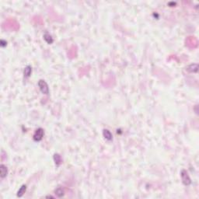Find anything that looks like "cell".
<instances>
[{"instance_id": "ba28073f", "label": "cell", "mask_w": 199, "mask_h": 199, "mask_svg": "<svg viewBox=\"0 0 199 199\" xmlns=\"http://www.w3.org/2000/svg\"><path fill=\"white\" fill-rule=\"evenodd\" d=\"M103 134H104V136L105 137L106 139L111 141L112 140V134L111 133V132L107 129H104V132H103Z\"/></svg>"}, {"instance_id": "4fadbf2b", "label": "cell", "mask_w": 199, "mask_h": 199, "mask_svg": "<svg viewBox=\"0 0 199 199\" xmlns=\"http://www.w3.org/2000/svg\"><path fill=\"white\" fill-rule=\"evenodd\" d=\"M54 162L56 163V165H60V163H61V156L58 155V154H54Z\"/></svg>"}, {"instance_id": "52a82bcc", "label": "cell", "mask_w": 199, "mask_h": 199, "mask_svg": "<svg viewBox=\"0 0 199 199\" xmlns=\"http://www.w3.org/2000/svg\"><path fill=\"white\" fill-rule=\"evenodd\" d=\"M198 64H191L190 65H188L186 69L189 72H198Z\"/></svg>"}, {"instance_id": "7c38bea8", "label": "cell", "mask_w": 199, "mask_h": 199, "mask_svg": "<svg viewBox=\"0 0 199 199\" xmlns=\"http://www.w3.org/2000/svg\"><path fill=\"white\" fill-rule=\"evenodd\" d=\"M31 72H32V68L30 66H26L24 69V76H26V77H29L31 74Z\"/></svg>"}, {"instance_id": "3957f363", "label": "cell", "mask_w": 199, "mask_h": 199, "mask_svg": "<svg viewBox=\"0 0 199 199\" xmlns=\"http://www.w3.org/2000/svg\"><path fill=\"white\" fill-rule=\"evenodd\" d=\"M38 86L40 90V91L44 93V94H48L49 93V88H48V86L47 84V83L43 80V79H40L39 80L38 82Z\"/></svg>"}, {"instance_id": "5b68a950", "label": "cell", "mask_w": 199, "mask_h": 199, "mask_svg": "<svg viewBox=\"0 0 199 199\" xmlns=\"http://www.w3.org/2000/svg\"><path fill=\"white\" fill-rule=\"evenodd\" d=\"M43 136H44V130L40 128L36 130L34 135H33V139L37 142H39L43 139Z\"/></svg>"}, {"instance_id": "8fae6325", "label": "cell", "mask_w": 199, "mask_h": 199, "mask_svg": "<svg viewBox=\"0 0 199 199\" xmlns=\"http://www.w3.org/2000/svg\"><path fill=\"white\" fill-rule=\"evenodd\" d=\"M55 195L58 197V198H61L64 195V191L61 188H58L56 190H55Z\"/></svg>"}, {"instance_id": "6da1fadb", "label": "cell", "mask_w": 199, "mask_h": 199, "mask_svg": "<svg viewBox=\"0 0 199 199\" xmlns=\"http://www.w3.org/2000/svg\"><path fill=\"white\" fill-rule=\"evenodd\" d=\"M2 27L4 29H7V30H16L19 28V24L18 23L14 20V19H8L5 20V23L2 25Z\"/></svg>"}, {"instance_id": "9c48e42d", "label": "cell", "mask_w": 199, "mask_h": 199, "mask_svg": "<svg viewBox=\"0 0 199 199\" xmlns=\"http://www.w3.org/2000/svg\"><path fill=\"white\" fill-rule=\"evenodd\" d=\"M26 185H25V184L22 185L21 188L19 189V191L17 192V196L18 197H22L24 195V193L26 192Z\"/></svg>"}, {"instance_id": "30bf717a", "label": "cell", "mask_w": 199, "mask_h": 199, "mask_svg": "<svg viewBox=\"0 0 199 199\" xmlns=\"http://www.w3.org/2000/svg\"><path fill=\"white\" fill-rule=\"evenodd\" d=\"M44 40H46V42H47V44H51V43L53 42V38H52V37H51L49 33H44Z\"/></svg>"}, {"instance_id": "8992f818", "label": "cell", "mask_w": 199, "mask_h": 199, "mask_svg": "<svg viewBox=\"0 0 199 199\" xmlns=\"http://www.w3.org/2000/svg\"><path fill=\"white\" fill-rule=\"evenodd\" d=\"M7 173H8L7 167L5 165L1 164V166H0V177L2 178L5 177L7 176Z\"/></svg>"}, {"instance_id": "277c9868", "label": "cell", "mask_w": 199, "mask_h": 199, "mask_svg": "<svg viewBox=\"0 0 199 199\" xmlns=\"http://www.w3.org/2000/svg\"><path fill=\"white\" fill-rule=\"evenodd\" d=\"M186 45L191 48L196 47L198 46V40L194 37H188L186 39Z\"/></svg>"}, {"instance_id": "7a4b0ae2", "label": "cell", "mask_w": 199, "mask_h": 199, "mask_svg": "<svg viewBox=\"0 0 199 199\" xmlns=\"http://www.w3.org/2000/svg\"><path fill=\"white\" fill-rule=\"evenodd\" d=\"M181 179H182V182L184 185L186 186H188L191 184V178L187 172V170H183L181 173Z\"/></svg>"}]
</instances>
